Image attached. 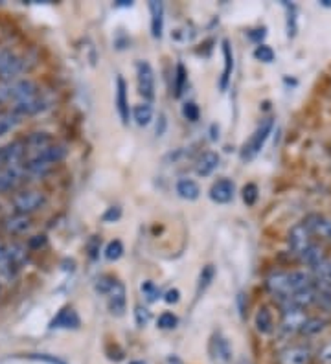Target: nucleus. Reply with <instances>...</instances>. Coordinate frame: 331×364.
I'll use <instances>...</instances> for the list:
<instances>
[{
  "label": "nucleus",
  "instance_id": "nucleus-17",
  "mask_svg": "<svg viewBox=\"0 0 331 364\" xmlns=\"http://www.w3.org/2000/svg\"><path fill=\"white\" fill-rule=\"evenodd\" d=\"M149 14H151V36L154 39H160L164 31V4L151 0L149 2Z\"/></svg>",
  "mask_w": 331,
  "mask_h": 364
},
{
  "label": "nucleus",
  "instance_id": "nucleus-36",
  "mask_svg": "<svg viewBox=\"0 0 331 364\" xmlns=\"http://www.w3.org/2000/svg\"><path fill=\"white\" fill-rule=\"evenodd\" d=\"M116 280L112 278V276H102V278H98L96 282V291L100 294H103V296H107V294L110 293V289L115 287Z\"/></svg>",
  "mask_w": 331,
  "mask_h": 364
},
{
  "label": "nucleus",
  "instance_id": "nucleus-37",
  "mask_svg": "<svg viewBox=\"0 0 331 364\" xmlns=\"http://www.w3.org/2000/svg\"><path fill=\"white\" fill-rule=\"evenodd\" d=\"M254 58L258 59V61L261 63H273L274 61V52L270 46L267 45H260L256 46V50H254Z\"/></svg>",
  "mask_w": 331,
  "mask_h": 364
},
{
  "label": "nucleus",
  "instance_id": "nucleus-15",
  "mask_svg": "<svg viewBox=\"0 0 331 364\" xmlns=\"http://www.w3.org/2000/svg\"><path fill=\"white\" fill-rule=\"evenodd\" d=\"M308 315L302 309H295V311H285L282 318V329L285 333H298L302 326L305 324Z\"/></svg>",
  "mask_w": 331,
  "mask_h": 364
},
{
  "label": "nucleus",
  "instance_id": "nucleus-33",
  "mask_svg": "<svg viewBox=\"0 0 331 364\" xmlns=\"http://www.w3.org/2000/svg\"><path fill=\"white\" fill-rule=\"evenodd\" d=\"M19 116H15L14 112H8V114H0V136L8 134L9 131H14L19 125Z\"/></svg>",
  "mask_w": 331,
  "mask_h": 364
},
{
  "label": "nucleus",
  "instance_id": "nucleus-21",
  "mask_svg": "<svg viewBox=\"0 0 331 364\" xmlns=\"http://www.w3.org/2000/svg\"><path fill=\"white\" fill-rule=\"evenodd\" d=\"M6 256H8L9 263L15 271H19L24 263L28 262V250L24 245L21 243H9L6 245Z\"/></svg>",
  "mask_w": 331,
  "mask_h": 364
},
{
  "label": "nucleus",
  "instance_id": "nucleus-9",
  "mask_svg": "<svg viewBox=\"0 0 331 364\" xmlns=\"http://www.w3.org/2000/svg\"><path fill=\"white\" fill-rule=\"evenodd\" d=\"M234 193L236 186L230 178H219L210 188V199L214 203H217V205H226V203H230V200L234 199Z\"/></svg>",
  "mask_w": 331,
  "mask_h": 364
},
{
  "label": "nucleus",
  "instance_id": "nucleus-41",
  "mask_svg": "<svg viewBox=\"0 0 331 364\" xmlns=\"http://www.w3.org/2000/svg\"><path fill=\"white\" fill-rule=\"evenodd\" d=\"M142 293H144V296H146L149 302L159 300L160 296L159 289H157V285H154L153 282H144V284H142Z\"/></svg>",
  "mask_w": 331,
  "mask_h": 364
},
{
  "label": "nucleus",
  "instance_id": "nucleus-4",
  "mask_svg": "<svg viewBox=\"0 0 331 364\" xmlns=\"http://www.w3.org/2000/svg\"><path fill=\"white\" fill-rule=\"evenodd\" d=\"M265 287L273 294L278 302L285 300L293 294L291 289V282H289V272L285 271H274L267 276V280H265Z\"/></svg>",
  "mask_w": 331,
  "mask_h": 364
},
{
  "label": "nucleus",
  "instance_id": "nucleus-10",
  "mask_svg": "<svg viewBox=\"0 0 331 364\" xmlns=\"http://www.w3.org/2000/svg\"><path fill=\"white\" fill-rule=\"evenodd\" d=\"M305 228L311 232L313 237H320V240L331 241V219L326 215H309L304 221Z\"/></svg>",
  "mask_w": 331,
  "mask_h": 364
},
{
  "label": "nucleus",
  "instance_id": "nucleus-35",
  "mask_svg": "<svg viewBox=\"0 0 331 364\" xmlns=\"http://www.w3.org/2000/svg\"><path fill=\"white\" fill-rule=\"evenodd\" d=\"M243 200L247 206H254L258 200V186L254 182H248L247 186L243 188Z\"/></svg>",
  "mask_w": 331,
  "mask_h": 364
},
{
  "label": "nucleus",
  "instance_id": "nucleus-43",
  "mask_svg": "<svg viewBox=\"0 0 331 364\" xmlns=\"http://www.w3.org/2000/svg\"><path fill=\"white\" fill-rule=\"evenodd\" d=\"M120 218H122V208H118V206H112V208H109L105 213H103L102 219L105 223H115V221H118Z\"/></svg>",
  "mask_w": 331,
  "mask_h": 364
},
{
  "label": "nucleus",
  "instance_id": "nucleus-3",
  "mask_svg": "<svg viewBox=\"0 0 331 364\" xmlns=\"http://www.w3.org/2000/svg\"><path fill=\"white\" fill-rule=\"evenodd\" d=\"M11 203H14L15 213L30 215V213L37 212L41 206H44V203H46V197H44L43 191L26 190V191H21V193H17Z\"/></svg>",
  "mask_w": 331,
  "mask_h": 364
},
{
  "label": "nucleus",
  "instance_id": "nucleus-45",
  "mask_svg": "<svg viewBox=\"0 0 331 364\" xmlns=\"http://www.w3.org/2000/svg\"><path fill=\"white\" fill-rule=\"evenodd\" d=\"M318 359H320V363L322 364H331V342L330 344H326L322 350H320V353H318Z\"/></svg>",
  "mask_w": 331,
  "mask_h": 364
},
{
  "label": "nucleus",
  "instance_id": "nucleus-39",
  "mask_svg": "<svg viewBox=\"0 0 331 364\" xmlns=\"http://www.w3.org/2000/svg\"><path fill=\"white\" fill-rule=\"evenodd\" d=\"M182 114H184V118L188 122H197L199 116H201V111H199L197 103L188 102L184 103V107H182Z\"/></svg>",
  "mask_w": 331,
  "mask_h": 364
},
{
  "label": "nucleus",
  "instance_id": "nucleus-32",
  "mask_svg": "<svg viewBox=\"0 0 331 364\" xmlns=\"http://www.w3.org/2000/svg\"><path fill=\"white\" fill-rule=\"evenodd\" d=\"M186 80H188V74H186V68L182 63H179L175 68V85H173V90H175V98H181L182 92H184Z\"/></svg>",
  "mask_w": 331,
  "mask_h": 364
},
{
  "label": "nucleus",
  "instance_id": "nucleus-47",
  "mask_svg": "<svg viewBox=\"0 0 331 364\" xmlns=\"http://www.w3.org/2000/svg\"><path fill=\"white\" fill-rule=\"evenodd\" d=\"M320 4H322V6H327V8H331V0H322V2H320Z\"/></svg>",
  "mask_w": 331,
  "mask_h": 364
},
{
  "label": "nucleus",
  "instance_id": "nucleus-24",
  "mask_svg": "<svg viewBox=\"0 0 331 364\" xmlns=\"http://www.w3.org/2000/svg\"><path fill=\"white\" fill-rule=\"evenodd\" d=\"M212 353L217 360L221 363H230L232 360V346H230V342L226 341L225 337H214L212 341Z\"/></svg>",
  "mask_w": 331,
  "mask_h": 364
},
{
  "label": "nucleus",
  "instance_id": "nucleus-18",
  "mask_svg": "<svg viewBox=\"0 0 331 364\" xmlns=\"http://www.w3.org/2000/svg\"><path fill=\"white\" fill-rule=\"evenodd\" d=\"M65 156H66V147L65 146H59V144H50L48 147H44V149L37 151L36 159H39L41 162H44V164H48L50 168H52L53 164L61 162Z\"/></svg>",
  "mask_w": 331,
  "mask_h": 364
},
{
  "label": "nucleus",
  "instance_id": "nucleus-14",
  "mask_svg": "<svg viewBox=\"0 0 331 364\" xmlns=\"http://www.w3.org/2000/svg\"><path fill=\"white\" fill-rule=\"evenodd\" d=\"M219 166V155L216 151H204L195 162V173L199 177H210Z\"/></svg>",
  "mask_w": 331,
  "mask_h": 364
},
{
  "label": "nucleus",
  "instance_id": "nucleus-42",
  "mask_svg": "<svg viewBox=\"0 0 331 364\" xmlns=\"http://www.w3.org/2000/svg\"><path fill=\"white\" fill-rule=\"evenodd\" d=\"M289 8V18H287V36L295 37L296 33V18H295V8L289 4H285Z\"/></svg>",
  "mask_w": 331,
  "mask_h": 364
},
{
  "label": "nucleus",
  "instance_id": "nucleus-12",
  "mask_svg": "<svg viewBox=\"0 0 331 364\" xmlns=\"http://www.w3.org/2000/svg\"><path fill=\"white\" fill-rule=\"evenodd\" d=\"M109 296V309L112 315L116 316H122L125 311V304H127V300H125V287L122 282L116 280L115 287L110 289V293L107 294Z\"/></svg>",
  "mask_w": 331,
  "mask_h": 364
},
{
  "label": "nucleus",
  "instance_id": "nucleus-20",
  "mask_svg": "<svg viewBox=\"0 0 331 364\" xmlns=\"http://www.w3.org/2000/svg\"><path fill=\"white\" fill-rule=\"evenodd\" d=\"M223 58H225V70L221 74L219 89L226 90L230 83V76L234 72V53H232V46H230L228 41H223Z\"/></svg>",
  "mask_w": 331,
  "mask_h": 364
},
{
  "label": "nucleus",
  "instance_id": "nucleus-29",
  "mask_svg": "<svg viewBox=\"0 0 331 364\" xmlns=\"http://www.w3.org/2000/svg\"><path fill=\"white\" fill-rule=\"evenodd\" d=\"M326 328V320L320 318V316H308L305 324L302 326L300 333L304 335H317L320 333L322 329Z\"/></svg>",
  "mask_w": 331,
  "mask_h": 364
},
{
  "label": "nucleus",
  "instance_id": "nucleus-46",
  "mask_svg": "<svg viewBox=\"0 0 331 364\" xmlns=\"http://www.w3.org/2000/svg\"><path fill=\"white\" fill-rule=\"evenodd\" d=\"M164 129H166V116H159V124H157V136H162Z\"/></svg>",
  "mask_w": 331,
  "mask_h": 364
},
{
  "label": "nucleus",
  "instance_id": "nucleus-31",
  "mask_svg": "<svg viewBox=\"0 0 331 364\" xmlns=\"http://www.w3.org/2000/svg\"><path fill=\"white\" fill-rule=\"evenodd\" d=\"M214 278H216V269H214V265H206L203 267V271H201V274H199V284H197V293H204L208 287H210V284L214 282Z\"/></svg>",
  "mask_w": 331,
  "mask_h": 364
},
{
  "label": "nucleus",
  "instance_id": "nucleus-34",
  "mask_svg": "<svg viewBox=\"0 0 331 364\" xmlns=\"http://www.w3.org/2000/svg\"><path fill=\"white\" fill-rule=\"evenodd\" d=\"M122 256H124V243L120 240L110 241L105 247V258L109 259V262H118Z\"/></svg>",
  "mask_w": 331,
  "mask_h": 364
},
{
  "label": "nucleus",
  "instance_id": "nucleus-19",
  "mask_svg": "<svg viewBox=\"0 0 331 364\" xmlns=\"http://www.w3.org/2000/svg\"><path fill=\"white\" fill-rule=\"evenodd\" d=\"M80 326V316L78 313L72 309V307H65L59 311V315L52 320V324L50 328L52 329H70V328H78Z\"/></svg>",
  "mask_w": 331,
  "mask_h": 364
},
{
  "label": "nucleus",
  "instance_id": "nucleus-30",
  "mask_svg": "<svg viewBox=\"0 0 331 364\" xmlns=\"http://www.w3.org/2000/svg\"><path fill=\"white\" fill-rule=\"evenodd\" d=\"M24 144H26V147L41 151V149H44V147H48L52 144V136L48 133H33L30 134V138Z\"/></svg>",
  "mask_w": 331,
  "mask_h": 364
},
{
  "label": "nucleus",
  "instance_id": "nucleus-28",
  "mask_svg": "<svg viewBox=\"0 0 331 364\" xmlns=\"http://www.w3.org/2000/svg\"><path fill=\"white\" fill-rule=\"evenodd\" d=\"M132 118L137 122L140 127H146V125L151 124L153 120V107L151 103H140V105L135 107V111H132Z\"/></svg>",
  "mask_w": 331,
  "mask_h": 364
},
{
  "label": "nucleus",
  "instance_id": "nucleus-11",
  "mask_svg": "<svg viewBox=\"0 0 331 364\" xmlns=\"http://www.w3.org/2000/svg\"><path fill=\"white\" fill-rule=\"evenodd\" d=\"M116 111L120 114L122 124H129V100H127V85L122 76L116 77Z\"/></svg>",
  "mask_w": 331,
  "mask_h": 364
},
{
  "label": "nucleus",
  "instance_id": "nucleus-27",
  "mask_svg": "<svg viewBox=\"0 0 331 364\" xmlns=\"http://www.w3.org/2000/svg\"><path fill=\"white\" fill-rule=\"evenodd\" d=\"M254 324H256V329L260 331V333L267 335L273 331V315H270V311L267 309V307H261L260 311L256 313V316H254Z\"/></svg>",
  "mask_w": 331,
  "mask_h": 364
},
{
  "label": "nucleus",
  "instance_id": "nucleus-25",
  "mask_svg": "<svg viewBox=\"0 0 331 364\" xmlns=\"http://www.w3.org/2000/svg\"><path fill=\"white\" fill-rule=\"evenodd\" d=\"M315 282L324 285H331V258H324L322 262L313 267Z\"/></svg>",
  "mask_w": 331,
  "mask_h": 364
},
{
  "label": "nucleus",
  "instance_id": "nucleus-23",
  "mask_svg": "<svg viewBox=\"0 0 331 364\" xmlns=\"http://www.w3.org/2000/svg\"><path fill=\"white\" fill-rule=\"evenodd\" d=\"M177 193L184 200H197L201 196V188L194 178H181L177 182Z\"/></svg>",
  "mask_w": 331,
  "mask_h": 364
},
{
  "label": "nucleus",
  "instance_id": "nucleus-16",
  "mask_svg": "<svg viewBox=\"0 0 331 364\" xmlns=\"http://www.w3.org/2000/svg\"><path fill=\"white\" fill-rule=\"evenodd\" d=\"M4 228L8 234L19 235V234H26L31 228V221L28 215H22V213H15V215H9V218L4 219Z\"/></svg>",
  "mask_w": 331,
  "mask_h": 364
},
{
  "label": "nucleus",
  "instance_id": "nucleus-2",
  "mask_svg": "<svg viewBox=\"0 0 331 364\" xmlns=\"http://www.w3.org/2000/svg\"><path fill=\"white\" fill-rule=\"evenodd\" d=\"M273 127H274L273 118H265V120L258 125V129L254 131L251 140L243 146V151H241L243 160H252L258 153L261 151V149H263L265 142L269 140L270 133H273Z\"/></svg>",
  "mask_w": 331,
  "mask_h": 364
},
{
  "label": "nucleus",
  "instance_id": "nucleus-22",
  "mask_svg": "<svg viewBox=\"0 0 331 364\" xmlns=\"http://www.w3.org/2000/svg\"><path fill=\"white\" fill-rule=\"evenodd\" d=\"M22 182V171L19 166L14 168H6L0 171V191H9L17 188Z\"/></svg>",
  "mask_w": 331,
  "mask_h": 364
},
{
  "label": "nucleus",
  "instance_id": "nucleus-5",
  "mask_svg": "<svg viewBox=\"0 0 331 364\" xmlns=\"http://www.w3.org/2000/svg\"><path fill=\"white\" fill-rule=\"evenodd\" d=\"M24 70V61L9 50H0V80L8 83L15 81V77Z\"/></svg>",
  "mask_w": 331,
  "mask_h": 364
},
{
  "label": "nucleus",
  "instance_id": "nucleus-1",
  "mask_svg": "<svg viewBox=\"0 0 331 364\" xmlns=\"http://www.w3.org/2000/svg\"><path fill=\"white\" fill-rule=\"evenodd\" d=\"M37 85L31 80H15L8 81V83L0 85V103L8 102H21V100L28 98L37 94Z\"/></svg>",
  "mask_w": 331,
  "mask_h": 364
},
{
  "label": "nucleus",
  "instance_id": "nucleus-8",
  "mask_svg": "<svg viewBox=\"0 0 331 364\" xmlns=\"http://www.w3.org/2000/svg\"><path fill=\"white\" fill-rule=\"evenodd\" d=\"M46 109V100L43 96H39V92L33 94V96H28V98L21 100L14 105V114L15 116H33V114H39L41 111Z\"/></svg>",
  "mask_w": 331,
  "mask_h": 364
},
{
  "label": "nucleus",
  "instance_id": "nucleus-7",
  "mask_svg": "<svg viewBox=\"0 0 331 364\" xmlns=\"http://www.w3.org/2000/svg\"><path fill=\"white\" fill-rule=\"evenodd\" d=\"M311 245H315V237L311 235V232L305 228L304 223H300V225H296V227L291 228V232H289V247H291L293 254H295L296 258H300L302 254H304Z\"/></svg>",
  "mask_w": 331,
  "mask_h": 364
},
{
  "label": "nucleus",
  "instance_id": "nucleus-26",
  "mask_svg": "<svg viewBox=\"0 0 331 364\" xmlns=\"http://www.w3.org/2000/svg\"><path fill=\"white\" fill-rule=\"evenodd\" d=\"M326 258V254H324V249L322 247H320V245H311V247H309L308 250H305L304 254H302L300 258V262L302 263H305V265H309L311 267V269H313L315 265H317V263H320L322 262V259Z\"/></svg>",
  "mask_w": 331,
  "mask_h": 364
},
{
  "label": "nucleus",
  "instance_id": "nucleus-40",
  "mask_svg": "<svg viewBox=\"0 0 331 364\" xmlns=\"http://www.w3.org/2000/svg\"><path fill=\"white\" fill-rule=\"evenodd\" d=\"M151 320V313L147 311L146 307L138 306L137 309H135V322H137L138 328H146L147 324H149Z\"/></svg>",
  "mask_w": 331,
  "mask_h": 364
},
{
  "label": "nucleus",
  "instance_id": "nucleus-38",
  "mask_svg": "<svg viewBox=\"0 0 331 364\" xmlns=\"http://www.w3.org/2000/svg\"><path fill=\"white\" fill-rule=\"evenodd\" d=\"M177 324H179V318H177L173 313H162V315L159 316V320H157V326H159L160 329H173L177 328Z\"/></svg>",
  "mask_w": 331,
  "mask_h": 364
},
{
  "label": "nucleus",
  "instance_id": "nucleus-13",
  "mask_svg": "<svg viewBox=\"0 0 331 364\" xmlns=\"http://www.w3.org/2000/svg\"><path fill=\"white\" fill-rule=\"evenodd\" d=\"M282 364H309L311 363V351L304 346H291L280 353Z\"/></svg>",
  "mask_w": 331,
  "mask_h": 364
},
{
  "label": "nucleus",
  "instance_id": "nucleus-6",
  "mask_svg": "<svg viewBox=\"0 0 331 364\" xmlns=\"http://www.w3.org/2000/svg\"><path fill=\"white\" fill-rule=\"evenodd\" d=\"M137 80H138V92L147 100V103L154 98V72L147 61L137 63Z\"/></svg>",
  "mask_w": 331,
  "mask_h": 364
},
{
  "label": "nucleus",
  "instance_id": "nucleus-44",
  "mask_svg": "<svg viewBox=\"0 0 331 364\" xmlns=\"http://www.w3.org/2000/svg\"><path fill=\"white\" fill-rule=\"evenodd\" d=\"M164 300L168 304H177L181 300V291L179 289H169L168 293L164 294Z\"/></svg>",
  "mask_w": 331,
  "mask_h": 364
}]
</instances>
